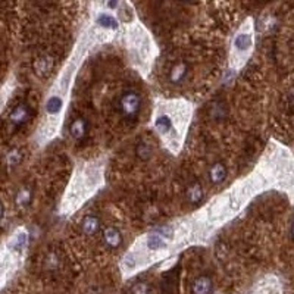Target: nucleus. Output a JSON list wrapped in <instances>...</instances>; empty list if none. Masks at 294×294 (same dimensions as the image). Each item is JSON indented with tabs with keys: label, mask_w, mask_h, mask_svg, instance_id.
I'll return each mask as SVG.
<instances>
[{
	"label": "nucleus",
	"mask_w": 294,
	"mask_h": 294,
	"mask_svg": "<svg viewBox=\"0 0 294 294\" xmlns=\"http://www.w3.org/2000/svg\"><path fill=\"white\" fill-rule=\"evenodd\" d=\"M140 109H141V97L137 91L128 90L119 99V111L124 118L130 121L136 119L140 114Z\"/></svg>",
	"instance_id": "1"
},
{
	"label": "nucleus",
	"mask_w": 294,
	"mask_h": 294,
	"mask_svg": "<svg viewBox=\"0 0 294 294\" xmlns=\"http://www.w3.org/2000/svg\"><path fill=\"white\" fill-rule=\"evenodd\" d=\"M122 233L118 230L117 227H106L103 230V243L106 244V247H109L111 250H117L122 246Z\"/></svg>",
	"instance_id": "2"
},
{
	"label": "nucleus",
	"mask_w": 294,
	"mask_h": 294,
	"mask_svg": "<svg viewBox=\"0 0 294 294\" xmlns=\"http://www.w3.org/2000/svg\"><path fill=\"white\" fill-rule=\"evenodd\" d=\"M88 133V124L84 118H75L71 124H69V134L75 141L84 140Z\"/></svg>",
	"instance_id": "3"
},
{
	"label": "nucleus",
	"mask_w": 294,
	"mask_h": 294,
	"mask_svg": "<svg viewBox=\"0 0 294 294\" xmlns=\"http://www.w3.org/2000/svg\"><path fill=\"white\" fill-rule=\"evenodd\" d=\"M188 72H190L188 65H187L185 62H179V63H176L175 66L171 69V72H169V75H168V79H169L171 84L179 85V84H182V82L187 79Z\"/></svg>",
	"instance_id": "4"
},
{
	"label": "nucleus",
	"mask_w": 294,
	"mask_h": 294,
	"mask_svg": "<svg viewBox=\"0 0 294 294\" xmlns=\"http://www.w3.org/2000/svg\"><path fill=\"white\" fill-rule=\"evenodd\" d=\"M214 284L211 276L208 275H200L191 284V294H212Z\"/></svg>",
	"instance_id": "5"
},
{
	"label": "nucleus",
	"mask_w": 294,
	"mask_h": 294,
	"mask_svg": "<svg viewBox=\"0 0 294 294\" xmlns=\"http://www.w3.org/2000/svg\"><path fill=\"white\" fill-rule=\"evenodd\" d=\"M228 175L227 166L222 162H215L211 168H209V179L214 185H219L222 184Z\"/></svg>",
	"instance_id": "6"
},
{
	"label": "nucleus",
	"mask_w": 294,
	"mask_h": 294,
	"mask_svg": "<svg viewBox=\"0 0 294 294\" xmlns=\"http://www.w3.org/2000/svg\"><path fill=\"white\" fill-rule=\"evenodd\" d=\"M100 219L96 215H87L81 222V231L85 235H96L100 231Z\"/></svg>",
	"instance_id": "7"
},
{
	"label": "nucleus",
	"mask_w": 294,
	"mask_h": 294,
	"mask_svg": "<svg viewBox=\"0 0 294 294\" xmlns=\"http://www.w3.org/2000/svg\"><path fill=\"white\" fill-rule=\"evenodd\" d=\"M185 196H187V200H188L190 203L199 205V203L203 200V197H205V190H203L202 184H200L199 181H193V182L187 187Z\"/></svg>",
	"instance_id": "8"
},
{
	"label": "nucleus",
	"mask_w": 294,
	"mask_h": 294,
	"mask_svg": "<svg viewBox=\"0 0 294 294\" xmlns=\"http://www.w3.org/2000/svg\"><path fill=\"white\" fill-rule=\"evenodd\" d=\"M11 122L15 125V127H21L24 125L28 119H30V108L27 105H18L12 114H11Z\"/></svg>",
	"instance_id": "9"
},
{
	"label": "nucleus",
	"mask_w": 294,
	"mask_h": 294,
	"mask_svg": "<svg viewBox=\"0 0 294 294\" xmlns=\"http://www.w3.org/2000/svg\"><path fill=\"white\" fill-rule=\"evenodd\" d=\"M53 68V59L52 58H40L36 63V71L40 75H49Z\"/></svg>",
	"instance_id": "10"
},
{
	"label": "nucleus",
	"mask_w": 294,
	"mask_h": 294,
	"mask_svg": "<svg viewBox=\"0 0 294 294\" xmlns=\"http://www.w3.org/2000/svg\"><path fill=\"white\" fill-rule=\"evenodd\" d=\"M168 244V240L163 238L162 235L159 234H152L147 237V247L150 250H159V249H163L166 247Z\"/></svg>",
	"instance_id": "11"
},
{
	"label": "nucleus",
	"mask_w": 294,
	"mask_h": 294,
	"mask_svg": "<svg viewBox=\"0 0 294 294\" xmlns=\"http://www.w3.org/2000/svg\"><path fill=\"white\" fill-rule=\"evenodd\" d=\"M97 24L102 28H108V30H118V27H119L117 18H114L111 14H102V15H99Z\"/></svg>",
	"instance_id": "12"
},
{
	"label": "nucleus",
	"mask_w": 294,
	"mask_h": 294,
	"mask_svg": "<svg viewBox=\"0 0 294 294\" xmlns=\"http://www.w3.org/2000/svg\"><path fill=\"white\" fill-rule=\"evenodd\" d=\"M155 127H156V130L159 133L166 134V133H169L171 128H172V121H171V118L168 117V115H160V117H157L156 121H155Z\"/></svg>",
	"instance_id": "13"
},
{
	"label": "nucleus",
	"mask_w": 294,
	"mask_h": 294,
	"mask_svg": "<svg viewBox=\"0 0 294 294\" xmlns=\"http://www.w3.org/2000/svg\"><path fill=\"white\" fill-rule=\"evenodd\" d=\"M62 106H63L62 99L59 97V96H52V97L47 100V103H46V111L50 115H56V114L60 112Z\"/></svg>",
	"instance_id": "14"
},
{
	"label": "nucleus",
	"mask_w": 294,
	"mask_h": 294,
	"mask_svg": "<svg viewBox=\"0 0 294 294\" xmlns=\"http://www.w3.org/2000/svg\"><path fill=\"white\" fill-rule=\"evenodd\" d=\"M31 199H33V190L30 187H25L17 194V203L20 208H25L31 203Z\"/></svg>",
	"instance_id": "15"
},
{
	"label": "nucleus",
	"mask_w": 294,
	"mask_h": 294,
	"mask_svg": "<svg viewBox=\"0 0 294 294\" xmlns=\"http://www.w3.org/2000/svg\"><path fill=\"white\" fill-rule=\"evenodd\" d=\"M152 153H153L152 146H149L147 143H138L136 147V155L140 160H144V162L149 160L152 157Z\"/></svg>",
	"instance_id": "16"
},
{
	"label": "nucleus",
	"mask_w": 294,
	"mask_h": 294,
	"mask_svg": "<svg viewBox=\"0 0 294 294\" xmlns=\"http://www.w3.org/2000/svg\"><path fill=\"white\" fill-rule=\"evenodd\" d=\"M130 294H150L152 293V287H150V284L149 282H146V281H138L136 284H133L131 285V288H130Z\"/></svg>",
	"instance_id": "17"
},
{
	"label": "nucleus",
	"mask_w": 294,
	"mask_h": 294,
	"mask_svg": "<svg viewBox=\"0 0 294 294\" xmlns=\"http://www.w3.org/2000/svg\"><path fill=\"white\" fill-rule=\"evenodd\" d=\"M234 44L238 50H246V49H249L250 44H252V37H250L249 34H240V36H237Z\"/></svg>",
	"instance_id": "18"
},
{
	"label": "nucleus",
	"mask_w": 294,
	"mask_h": 294,
	"mask_svg": "<svg viewBox=\"0 0 294 294\" xmlns=\"http://www.w3.org/2000/svg\"><path fill=\"white\" fill-rule=\"evenodd\" d=\"M25 246H27V235L24 234V233L15 235V238H14L12 243H11V249H14V250H17V252H21Z\"/></svg>",
	"instance_id": "19"
},
{
	"label": "nucleus",
	"mask_w": 294,
	"mask_h": 294,
	"mask_svg": "<svg viewBox=\"0 0 294 294\" xmlns=\"http://www.w3.org/2000/svg\"><path fill=\"white\" fill-rule=\"evenodd\" d=\"M46 263H47V266H49V269H50V271L56 269V268L59 266L58 255H56L55 252H52L50 255L47 256V259H46Z\"/></svg>",
	"instance_id": "20"
},
{
	"label": "nucleus",
	"mask_w": 294,
	"mask_h": 294,
	"mask_svg": "<svg viewBox=\"0 0 294 294\" xmlns=\"http://www.w3.org/2000/svg\"><path fill=\"white\" fill-rule=\"evenodd\" d=\"M118 5H119L118 2H109V3H108V8H109V9H117Z\"/></svg>",
	"instance_id": "21"
},
{
	"label": "nucleus",
	"mask_w": 294,
	"mask_h": 294,
	"mask_svg": "<svg viewBox=\"0 0 294 294\" xmlns=\"http://www.w3.org/2000/svg\"><path fill=\"white\" fill-rule=\"evenodd\" d=\"M3 215H5V211H3V205L0 203V219L3 218Z\"/></svg>",
	"instance_id": "22"
},
{
	"label": "nucleus",
	"mask_w": 294,
	"mask_h": 294,
	"mask_svg": "<svg viewBox=\"0 0 294 294\" xmlns=\"http://www.w3.org/2000/svg\"><path fill=\"white\" fill-rule=\"evenodd\" d=\"M291 233H293V237H294V224H293V228H291Z\"/></svg>",
	"instance_id": "23"
}]
</instances>
